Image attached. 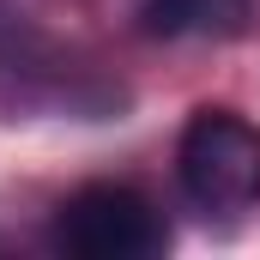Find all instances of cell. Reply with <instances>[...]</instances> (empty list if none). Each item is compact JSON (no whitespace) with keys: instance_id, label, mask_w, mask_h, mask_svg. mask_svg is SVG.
<instances>
[{"instance_id":"2","label":"cell","mask_w":260,"mask_h":260,"mask_svg":"<svg viewBox=\"0 0 260 260\" xmlns=\"http://www.w3.org/2000/svg\"><path fill=\"white\" fill-rule=\"evenodd\" d=\"M55 248L73 260H157L170 248V224L145 194L121 182H91L61 206Z\"/></svg>"},{"instance_id":"1","label":"cell","mask_w":260,"mask_h":260,"mask_svg":"<svg viewBox=\"0 0 260 260\" xmlns=\"http://www.w3.org/2000/svg\"><path fill=\"white\" fill-rule=\"evenodd\" d=\"M176 176L200 212L260 206V127L236 109H194L176 145Z\"/></svg>"},{"instance_id":"3","label":"cell","mask_w":260,"mask_h":260,"mask_svg":"<svg viewBox=\"0 0 260 260\" xmlns=\"http://www.w3.org/2000/svg\"><path fill=\"white\" fill-rule=\"evenodd\" d=\"M248 0H139V24L151 37H230L242 30Z\"/></svg>"}]
</instances>
